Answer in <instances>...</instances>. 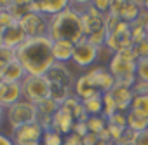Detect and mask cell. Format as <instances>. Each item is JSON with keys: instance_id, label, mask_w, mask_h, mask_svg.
I'll return each mask as SVG.
<instances>
[{"instance_id": "obj_26", "label": "cell", "mask_w": 148, "mask_h": 145, "mask_svg": "<svg viewBox=\"0 0 148 145\" xmlns=\"http://www.w3.org/2000/svg\"><path fill=\"white\" fill-rule=\"evenodd\" d=\"M106 39H108V32H106V28L98 30V32H92L91 35H87V40H89L91 44H94L98 49L103 47V46L106 44Z\"/></svg>"}, {"instance_id": "obj_18", "label": "cell", "mask_w": 148, "mask_h": 145, "mask_svg": "<svg viewBox=\"0 0 148 145\" xmlns=\"http://www.w3.org/2000/svg\"><path fill=\"white\" fill-rule=\"evenodd\" d=\"M73 91H75V96H79L80 100H87V98H91V96L101 93V91H98V89L94 88V84L91 82V79L87 77V74L80 75V77L75 81V84H73Z\"/></svg>"}, {"instance_id": "obj_1", "label": "cell", "mask_w": 148, "mask_h": 145, "mask_svg": "<svg viewBox=\"0 0 148 145\" xmlns=\"http://www.w3.org/2000/svg\"><path fill=\"white\" fill-rule=\"evenodd\" d=\"M16 59L25 66L30 75H45L56 63L52 56V40L45 37H28L18 49Z\"/></svg>"}, {"instance_id": "obj_19", "label": "cell", "mask_w": 148, "mask_h": 145, "mask_svg": "<svg viewBox=\"0 0 148 145\" xmlns=\"http://www.w3.org/2000/svg\"><path fill=\"white\" fill-rule=\"evenodd\" d=\"M139 12H141V7L134 2V0H124V6H122V11H120L119 18L122 21H125V23L131 25V23L136 21V18L139 16Z\"/></svg>"}, {"instance_id": "obj_4", "label": "cell", "mask_w": 148, "mask_h": 145, "mask_svg": "<svg viewBox=\"0 0 148 145\" xmlns=\"http://www.w3.org/2000/svg\"><path fill=\"white\" fill-rule=\"evenodd\" d=\"M21 89H23V98L35 105L51 98V84L45 75H30L28 74L21 81Z\"/></svg>"}, {"instance_id": "obj_27", "label": "cell", "mask_w": 148, "mask_h": 145, "mask_svg": "<svg viewBox=\"0 0 148 145\" xmlns=\"http://www.w3.org/2000/svg\"><path fill=\"white\" fill-rule=\"evenodd\" d=\"M136 79L148 84V58L138 59V63H136Z\"/></svg>"}, {"instance_id": "obj_40", "label": "cell", "mask_w": 148, "mask_h": 145, "mask_svg": "<svg viewBox=\"0 0 148 145\" xmlns=\"http://www.w3.org/2000/svg\"><path fill=\"white\" fill-rule=\"evenodd\" d=\"M4 115H5V108L0 105V122H2V117H4Z\"/></svg>"}, {"instance_id": "obj_29", "label": "cell", "mask_w": 148, "mask_h": 145, "mask_svg": "<svg viewBox=\"0 0 148 145\" xmlns=\"http://www.w3.org/2000/svg\"><path fill=\"white\" fill-rule=\"evenodd\" d=\"M106 121H108V124H113V126H119L122 129H127V114H124V112H115Z\"/></svg>"}, {"instance_id": "obj_43", "label": "cell", "mask_w": 148, "mask_h": 145, "mask_svg": "<svg viewBox=\"0 0 148 145\" xmlns=\"http://www.w3.org/2000/svg\"><path fill=\"white\" fill-rule=\"evenodd\" d=\"M143 9L148 12V0H145V4H143Z\"/></svg>"}, {"instance_id": "obj_22", "label": "cell", "mask_w": 148, "mask_h": 145, "mask_svg": "<svg viewBox=\"0 0 148 145\" xmlns=\"http://www.w3.org/2000/svg\"><path fill=\"white\" fill-rule=\"evenodd\" d=\"M86 124H87L89 133L101 135V133L106 129L108 121H106V117H105V115H89V119L86 121Z\"/></svg>"}, {"instance_id": "obj_36", "label": "cell", "mask_w": 148, "mask_h": 145, "mask_svg": "<svg viewBox=\"0 0 148 145\" xmlns=\"http://www.w3.org/2000/svg\"><path fill=\"white\" fill-rule=\"evenodd\" d=\"M0 145H16V143H14L12 138H9V136H5V135L0 133Z\"/></svg>"}, {"instance_id": "obj_45", "label": "cell", "mask_w": 148, "mask_h": 145, "mask_svg": "<svg viewBox=\"0 0 148 145\" xmlns=\"http://www.w3.org/2000/svg\"><path fill=\"white\" fill-rule=\"evenodd\" d=\"M146 32H148V28H146Z\"/></svg>"}, {"instance_id": "obj_35", "label": "cell", "mask_w": 148, "mask_h": 145, "mask_svg": "<svg viewBox=\"0 0 148 145\" xmlns=\"http://www.w3.org/2000/svg\"><path fill=\"white\" fill-rule=\"evenodd\" d=\"M73 133H77L79 136H86L89 133L87 124L86 122H75V126H73Z\"/></svg>"}, {"instance_id": "obj_25", "label": "cell", "mask_w": 148, "mask_h": 145, "mask_svg": "<svg viewBox=\"0 0 148 145\" xmlns=\"http://www.w3.org/2000/svg\"><path fill=\"white\" fill-rule=\"evenodd\" d=\"M63 135H59L54 129H47L42 136V145H63Z\"/></svg>"}, {"instance_id": "obj_31", "label": "cell", "mask_w": 148, "mask_h": 145, "mask_svg": "<svg viewBox=\"0 0 148 145\" xmlns=\"http://www.w3.org/2000/svg\"><path fill=\"white\" fill-rule=\"evenodd\" d=\"M134 47V52L138 56V59H143V58H148V40H143V42H138L132 46Z\"/></svg>"}, {"instance_id": "obj_37", "label": "cell", "mask_w": 148, "mask_h": 145, "mask_svg": "<svg viewBox=\"0 0 148 145\" xmlns=\"http://www.w3.org/2000/svg\"><path fill=\"white\" fill-rule=\"evenodd\" d=\"M70 2L73 4V6H80V7H87L92 0H70Z\"/></svg>"}, {"instance_id": "obj_3", "label": "cell", "mask_w": 148, "mask_h": 145, "mask_svg": "<svg viewBox=\"0 0 148 145\" xmlns=\"http://www.w3.org/2000/svg\"><path fill=\"white\" fill-rule=\"evenodd\" d=\"M5 115H7L11 129H18L21 126L37 122L38 112H37V105L35 103L21 98L19 102H16L14 105H11V107L5 108Z\"/></svg>"}, {"instance_id": "obj_14", "label": "cell", "mask_w": 148, "mask_h": 145, "mask_svg": "<svg viewBox=\"0 0 148 145\" xmlns=\"http://www.w3.org/2000/svg\"><path fill=\"white\" fill-rule=\"evenodd\" d=\"M26 39L28 37H26L23 26L19 25V21H14L12 25H9L4 30V46L9 47V49H18Z\"/></svg>"}, {"instance_id": "obj_6", "label": "cell", "mask_w": 148, "mask_h": 145, "mask_svg": "<svg viewBox=\"0 0 148 145\" xmlns=\"http://www.w3.org/2000/svg\"><path fill=\"white\" fill-rule=\"evenodd\" d=\"M45 129L38 122H32L26 126H21L18 129H12V140L16 145H42V136Z\"/></svg>"}, {"instance_id": "obj_42", "label": "cell", "mask_w": 148, "mask_h": 145, "mask_svg": "<svg viewBox=\"0 0 148 145\" xmlns=\"http://www.w3.org/2000/svg\"><path fill=\"white\" fill-rule=\"evenodd\" d=\"M134 2L139 6V7H143V4H145V0H134Z\"/></svg>"}, {"instance_id": "obj_33", "label": "cell", "mask_w": 148, "mask_h": 145, "mask_svg": "<svg viewBox=\"0 0 148 145\" xmlns=\"http://www.w3.org/2000/svg\"><path fill=\"white\" fill-rule=\"evenodd\" d=\"M82 142H84V145H98L101 140H99V135H94V133H87L86 136H82Z\"/></svg>"}, {"instance_id": "obj_13", "label": "cell", "mask_w": 148, "mask_h": 145, "mask_svg": "<svg viewBox=\"0 0 148 145\" xmlns=\"http://www.w3.org/2000/svg\"><path fill=\"white\" fill-rule=\"evenodd\" d=\"M23 98L21 82H0V105L4 108L14 105Z\"/></svg>"}, {"instance_id": "obj_2", "label": "cell", "mask_w": 148, "mask_h": 145, "mask_svg": "<svg viewBox=\"0 0 148 145\" xmlns=\"http://www.w3.org/2000/svg\"><path fill=\"white\" fill-rule=\"evenodd\" d=\"M47 37L54 40H68L77 44L86 37L82 12L75 7H68L66 11L49 18V30Z\"/></svg>"}, {"instance_id": "obj_39", "label": "cell", "mask_w": 148, "mask_h": 145, "mask_svg": "<svg viewBox=\"0 0 148 145\" xmlns=\"http://www.w3.org/2000/svg\"><path fill=\"white\" fill-rule=\"evenodd\" d=\"M0 46H4V28L0 26Z\"/></svg>"}, {"instance_id": "obj_34", "label": "cell", "mask_w": 148, "mask_h": 145, "mask_svg": "<svg viewBox=\"0 0 148 145\" xmlns=\"http://www.w3.org/2000/svg\"><path fill=\"white\" fill-rule=\"evenodd\" d=\"M132 145H148V129L141 131V133H136V138H134Z\"/></svg>"}, {"instance_id": "obj_23", "label": "cell", "mask_w": 148, "mask_h": 145, "mask_svg": "<svg viewBox=\"0 0 148 145\" xmlns=\"http://www.w3.org/2000/svg\"><path fill=\"white\" fill-rule=\"evenodd\" d=\"M131 110L136 112V114H139V115H143V117H148V96L146 95H136L134 93Z\"/></svg>"}, {"instance_id": "obj_30", "label": "cell", "mask_w": 148, "mask_h": 145, "mask_svg": "<svg viewBox=\"0 0 148 145\" xmlns=\"http://www.w3.org/2000/svg\"><path fill=\"white\" fill-rule=\"evenodd\" d=\"M112 4H113V0H92V2H91V6H92L96 11H99L103 16H106V14L110 12Z\"/></svg>"}, {"instance_id": "obj_32", "label": "cell", "mask_w": 148, "mask_h": 145, "mask_svg": "<svg viewBox=\"0 0 148 145\" xmlns=\"http://www.w3.org/2000/svg\"><path fill=\"white\" fill-rule=\"evenodd\" d=\"M63 145H84V142H82V136H79L77 133H70L64 136Z\"/></svg>"}, {"instance_id": "obj_5", "label": "cell", "mask_w": 148, "mask_h": 145, "mask_svg": "<svg viewBox=\"0 0 148 145\" xmlns=\"http://www.w3.org/2000/svg\"><path fill=\"white\" fill-rule=\"evenodd\" d=\"M26 37H45L49 30V16L40 12H28L19 19Z\"/></svg>"}, {"instance_id": "obj_20", "label": "cell", "mask_w": 148, "mask_h": 145, "mask_svg": "<svg viewBox=\"0 0 148 145\" xmlns=\"http://www.w3.org/2000/svg\"><path fill=\"white\" fill-rule=\"evenodd\" d=\"M87 115H103V93H98L87 100H82Z\"/></svg>"}, {"instance_id": "obj_12", "label": "cell", "mask_w": 148, "mask_h": 145, "mask_svg": "<svg viewBox=\"0 0 148 145\" xmlns=\"http://www.w3.org/2000/svg\"><path fill=\"white\" fill-rule=\"evenodd\" d=\"M75 117L71 115V112H68L66 108L59 107V110L52 115V124H51V129L58 131L59 135H70L73 133V126H75Z\"/></svg>"}, {"instance_id": "obj_41", "label": "cell", "mask_w": 148, "mask_h": 145, "mask_svg": "<svg viewBox=\"0 0 148 145\" xmlns=\"http://www.w3.org/2000/svg\"><path fill=\"white\" fill-rule=\"evenodd\" d=\"M98 145H115V143H113V142H106V140H101Z\"/></svg>"}, {"instance_id": "obj_15", "label": "cell", "mask_w": 148, "mask_h": 145, "mask_svg": "<svg viewBox=\"0 0 148 145\" xmlns=\"http://www.w3.org/2000/svg\"><path fill=\"white\" fill-rule=\"evenodd\" d=\"M110 95L113 96L115 103H117V108L119 112H129L131 110V105H132V98H134V91L131 88H124V86H119L115 84L113 89L110 91Z\"/></svg>"}, {"instance_id": "obj_21", "label": "cell", "mask_w": 148, "mask_h": 145, "mask_svg": "<svg viewBox=\"0 0 148 145\" xmlns=\"http://www.w3.org/2000/svg\"><path fill=\"white\" fill-rule=\"evenodd\" d=\"M127 114V128L136 131V133H141V131H146L148 129V117H143L132 110L125 112Z\"/></svg>"}, {"instance_id": "obj_16", "label": "cell", "mask_w": 148, "mask_h": 145, "mask_svg": "<svg viewBox=\"0 0 148 145\" xmlns=\"http://www.w3.org/2000/svg\"><path fill=\"white\" fill-rule=\"evenodd\" d=\"M75 44L68 40H54L52 42V56L56 63H68L73 59Z\"/></svg>"}, {"instance_id": "obj_24", "label": "cell", "mask_w": 148, "mask_h": 145, "mask_svg": "<svg viewBox=\"0 0 148 145\" xmlns=\"http://www.w3.org/2000/svg\"><path fill=\"white\" fill-rule=\"evenodd\" d=\"M115 112H119V108H117V103H115L113 96L110 95V91L108 93H103V115L108 119Z\"/></svg>"}, {"instance_id": "obj_11", "label": "cell", "mask_w": 148, "mask_h": 145, "mask_svg": "<svg viewBox=\"0 0 148 145\" xmlns=\"http://www.w3.org/2000/svg\"><path fill=\"white\" fill-rule=\"evenodd\" d=\"M49 84H58V86H63L66 89H71V84H73V77L70 74V70L64 66V63H54L45 74Z\"/></svg>"}, {"instance_id": "obj_44", "label": "cell", "mask_w": 148, "mask_h": 145, "mask_svg": "<svg viewBox=\"0 0 148 145\" xmlns=\"http://www.w3.org/2000/svg\"><path fill=\"white\" fill-rule=\"evenodd\" d=\"M146 40H148V35H146Z\"/></svg>"}, {"instance_id": "obj_10", "label": "cell", "mask_w": 148, "mask_h": 145, "mask_svg": "<svg viewBox=\"0 0 148 145\" xmlns=\"http://www.w3.org/2000/svg\"><path fill=\"white\" fill-rule=\"evenodd\" d=\"M138 63V61H136ZM136 63L124 59L122 56L115 54L110 63H108V70L112 72V75L115 77V81L124 79V77H134L136 75Z\"/></svg>"}, {"instance_id": "obj_7", "label": "cell", "mask_w": 148, "mask_h": 145, "mask_svg": "<svg viewBox=\"0 0 148 145\" xmlns=\"http://www.w3.org/2000/svg\"><path fill=\"white\" fill-rule=\"evenodd\" d=\"M98 59V47L94 44H91L87 40V37H84L80 42L75 44V51H73V63L79 66H91L94 61Z\"/></svg>"}, {"instance_id": "obj_8", "label": "cell", "mask_w": 148, "mask_h": 145, "mask_svg": "<svg viewBox=\"0 0 148 145\" xmlns=\"http://www.w3.org/2000/svg\"><path fill=\"white\" fill-rule=\"evenodd\" d=\"M87 77L91 79V82L94 84V88L101 93H108L113 89V86L117 84L115 77L112 75V72L105 66H98L87 72Z\"/></svg>"}, {"instance_id": "obj_38", "label": "cell", "mask_w": 148, "mask_h": 145, "mask_svg": "<svg viewBox=\"0 0 148 145\" xmlns=\"http://www.w3.org/2000/svg\"><path fill=\"white\" fill-rule=\"evenodd\" d=\"M12 6V0H0V11H9Z\"/></svg>"}, {"instance_id": "obj_9", "label": "cell", "mask_w": 148, "mask_h": 145, "mask_svg": "<svg viewBox=\"0 0 148 145\" xmlns=\"http://www.w3.org/2000/svg\"><path fill=\"white\" fill-rule=\"evenodd\" d=\"M68 7H71L70 0H33V4L30 6L32 12H40L45 16H56L63 11H66Z\"/></svg>"}, {"instance_id": "obj_28", "label": "cell", "mask_w": 148, "mask_h": 145, "mask_svg": "<svg viewBox=\"0 0 148 145\" xmlns=\"http://www.w3.org/2000/svg\"><path fill=\"white\" fill-rule=\"evenodd\" d=\"M12 59H16V49H9L5 46H0V68L4 70V66L7 63H11Z\"/></svg>"}, {"instance_id": "obj_17", "label": "cell", "mask_w": 148, "mask_h": 145, "mask_svg": "<svg viewBox=\"0 0 148 145\" xmlns=\"http://www.w3.org/2000/svg\"><path fill=\"white\" fill-rule=\"evenodd\" d=\"M26 75H28V74H26L25 66H23L18 59H12L11 63H7V65L4 66L2 81H4V82H21Z\"/></svg>"}]
</instances>
